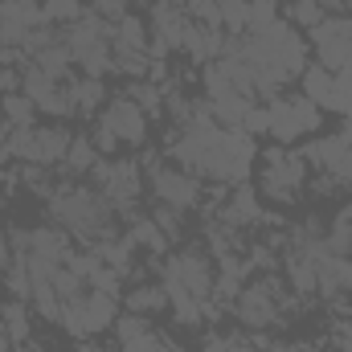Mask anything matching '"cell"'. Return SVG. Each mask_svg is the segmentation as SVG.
Masks as SVG:
<instances>
[{
  "mask_svg": "<svg viewBox=\"0 0 352 352\" xmlns=\"http://www.w3.org/2000/svg\"><path fill=\"white\" fill-rule=\"evenodd\" d=\"M45 209H50L54 226H62L66 234L82 238L87 246L115 238V205L98 188H90V184H70V180L58 184L45 197Z\"/></svg>",
  "mask_w": 352,
  "mask_h": 352,
  "instance_id": "6da1fadb",
  "label": "cell"
},
{
  "mask_svg": "<svg viewBox=\"0 0 352 352\" xmlns=\"http://www.w3.org/2000/svg\"><path fill=\"white\" fill-rule=\"evenodd\" d=\"M307 160L287 148H266L263 152V173H258V192L274 205H295L307 188Z\"/></svg>",
  "mask_w": 352,
  "mask_h": 352,
  "instance_id": "7a4b0ae2",
  "label": "cell"
},
{
  "mask_svg": "<svg viewBox=\"0 0 352 352\" xmlns=\"http://www.w3.org/2000/svg\"><path fill=\"white\" fill-rule=\"evenodd\" d=\"M278 295H283V283H278V274H274V270H266L263 283L242 287V291L234 295V316H238V324H242V328H254V332L283 324Z\"/></svg>",
  "mask_w": 352,
  "mask_h": 352,
  "instance_id": "3957f363",
  "label": "cell"
},
{
  "mask_svg": "<svg viewBox=\"0 0 352 352\" xmlns=\"http://www.w3.org/2000/svg\"><path fill=\"white\" fill-rule=\"evenodd\" d=\"M266 115H270V127L266 131L278 144H295L299 135L320 131V123H324V111L311 98H303V94H295V98H270L266 102Z\"/></svg>",
  "mask_w": 352,
  "mask_h": 352,
  "instance_id": "277c9868",
  "label": "cell"
},
{
  "mask_svg": "<svg viewBox=\"0 0 352 352\" xmlns=\"http://www.w3.org/2000/svg\"><path fill=\"white\" fill-rule=\"evenodd\" d=\"M144 164H148V180L160 205H173V209L201 205V176L184 173L180 164H160L156 156H144Z\"/></svg>",
  "mask_w": 352,
  "mask_h": 352,
  "instance_id": "5b68a950",
  "label": "cell"
},
{
  "mask_svg": "<svg viewBox=\"0 0 352 352\" xmlns=\"http://www.w3.org/2000/svg\"><path fill=\"white\" fill-rule=\"evenodd\" d=\"M311 45L324 70L340 74L344 66H352V16H324L311 29Z\"/></svg>",
  "mask_w": 352,
  "mask_h": 352,
  "instance_id": "8992f818",
  "label": "cell"
},
{
  "mask_svg": "<svg viewBox=\"0 0 352 352\" xmlns=\"http://www.w3.org/2000/svg\"><path fill=\"white\" fill-rule=\"evenodd\" d=\"M168 263H173L176 278L184 283V291H188L197 303H209V295H213V278H217V263H213V254H205L197 242H188V246H180L176 254H168Z\"/></svg>",
  "mask_w": 352,
  "mask_h": 352,
  "instance_id": "52a82bcc",
  "label": "cell"
},
{
  "mask_svg": "<svg viewBox=\"0 0 352 352\" xmlns=\"http://www.w3.org/2000/svg\"><path fill=\"white\" fill-rule=\"evenodd\" d=\"M98 119L119 135V144H127V148H144V144H148V115H144L140 102H131L127 94H115V98L98 111Z\"/></svg>",
  "mask_w": 352,
  "mask_h": 352,
  "instance_id": "ba28073f",
  "label": "cell"
},
{
  "mask_svg": "<svg viewBox=\"0 0 352 352\" xmlns=\"http://www.w3.org/2000/svg\"><path fill=\"white\" fill-rule=\"evenodd\" d=\"M115 336H119V352H180L148 316H135V311L115 320Z\"/></svg>",
  "mask_w": 352,
  "mask_h": 352,
  "instance_id": "9c48e42d",
  "label": "cell"
},
{
  "mask_svg": "<svg viewBox=\"0 0 352 352\" xmlns=\"http://www.w3.org/2000/svg\"><path fill=\"white\" fill-rule=\"evenodd\" d=\"M217 221L234 226V230H246V226H258L263 221V201H258V188L254 184H234V192L226 197V205L217 209Z\"/></svg>",
  "mask_w": 352,
  "mask_h": 352,
  "instance_id": "30bf717a",
  "label": "cell"
},
{
  "mask_svg": "<svg viewBox=\"0 0 352 352\" xmlns=\"http://www.w3.org/2000/svg\"><path fill=\"white\" fill-rule=\"evenodd\" d=\"M70 127L62 123H45V127H33V164L41 168H54L66 160V148H70Z\"/></svg>",
  "mask_w": 352,
  "mask_h": 352,
  "instance_id": "8fae6325",
  "label": "cell"
},
{
  "mask_svg": "<svg viewBox=\"0 0 352 352\" xmlns=\"http://www.w3.org/2000/svg\"><path fill=\"white\" fill-rule=\"evenodd\" d=\"M119 320V295H107V291H87L82 295V328L87 336H98L107 328H115Z\"/></svg>",
  "mask_w": 352,
  "mask_h": 352,
  "instance_id": "7c38bea8",
  "label": "cell"
},
{
  "mask_svg": "<svg viewBox=\"0 0 352 352\" xmlns=\"http://www.w3.org/2000/svg\"><path fill=\"white\" fill-rule=\"evenodd\" d=\"M66 87V98H70V107H74V115L82 111V115H90V111H98L102 102H107V87H102V78H66L62 82Z\"/></svg>",
  "mask_w": 352,
  "mask_h": 352,
  "instance_id": "4fadbf2b",
  "label": "cell"
},
{
  "mask_svg": "<svg viewBox=\"0 0 352 352\" xmlns=\"http://www.w3.org/2000/svg\"><path fill=\"white\" fill-rule=\"evenodd\" d=\"M111 54H148V29H144V16L127 12V16L115 25Z\"/></svg>",
  "mask_w": 352,
  "mask_h": 352,
  "instance_id": "5bb4252c",
  "label": "cell"
},
{
  "mask_svg": "<svg viewBox=\"0 0 352 352\" xmlns=\"http://www.w3.org/2000/svg\"><path fill=\"white\" fill-rule=\"evenodd\" d=\"M123 307L127 311H135V316H160L164 307H168V295H164V287L160 283H135L127 295H123Z\"/></svg>",
  "mask_w": 352,
  "mask_h": 352,
  "instance_id": "9a60e30c",
  "label": "cell"
},
{
  "mask_svg": "<svg viewBox=\"0 0 352 352\" xmlns=\"http://www.w3.org/2000/svg\"><path fill=\"white\" fill-rule=\"evenodd\" d=\"M287 278H291V291L295 295H316L320 291V270H316V258H307V254H299V250H291L287 254Z\"/></svg>",
  "mask_w": 352,
  "mask_h": 352,
  "instance_id": "2e32d148",
  "label": "cell"
},
{
  "mask_svg": "<svg viewBox=\"0 0 352 352\" xmlns=\"http://www.w3.org/2000/svg\"><path fill=\"white\" fill-rule=\"evenodd\" d=\"M0 324H4V332H8V340H12V349L29 344L33 324H29V303H25V299H8V303L0 307Z\"/></svg>",
  "mask_w": 352,
  "mask_h": 352,
  "instance_id": "e0dca14e",
  "label": "cell"
},
{
  "mask_svg": "<svg viewBox=\"0 0 352 352\" xmlns=\"http://www.w3.org/2000/svg\"><path fill=\"white\" fill-rule=\"evenodd\" d=\"M299 82H303V98H311L316 107H328V98H332V82H336V74H332V70H324V66L316 62V66H303V74H299Z\"/></svg>",
  "mask_w": 352,
  "mask_h": 352,
  "instance_id": "ac0fdd59",
  "label": "cell"
},
{
  "mask_svg": "<svg viewBox=\"0 0 352 352\" xmlns=\"http://www.w3.org/2000/svg\"><path fill=\"white\" fill-rule=\"evenodd\" d=\"M0 111H4V127H37V107L29 94H4L0 98Z\"/></svg>",
  "mask_w": 352,
  "mask_h": 352,
  "instance_id": "d6986e66",
  "label": "cell"
},
{
  "mask_svg": "<svg viewBox=\"0 0 352 352\" xmlns=\"http://www.w3.org/2000/svg\"><path fill=\"white\" fill-rule=\"evenodd\" d=\"M127 238H131V246H144V250L156 254V258L168 254V238L160 234V226H156L152 217H148V221H144V217H131V234H127Z\"/></svg>",
  "mask_w": 352,
  "mask_h": 352,
  "instance_id": "ffe728a7",
  "label": "cell"
},
{
  "mask_svg": "<svg viewBox=\"0 0 352 352\" xmlns=\"http://www.w3.org/2000/svg\"><path fill=\"white\" fill-rule=\"evenodd\" d=\"M94 164H98V148H94V140H90V135H74V140H70V148H66L62 168L82 176V173H90Z\"/></svg>",
  "mask_w": 352,
  "mask_h": 352,
  "instance_id": "44dd1931",
  "label": "cell"
},
{
  "mask_svg": "<svg viewBox=\"0 0 352 352\" xmlns=\"http://www.w3.org/2000/svg\"><path fill=\"white\" fill-rule=\"evenodd\" d=\"M41 12H45L50 25L70 29V25H78V21L87 16V4H82V0H41Z\"/></svg>",
  "mask_w": 352,
  "mask_h": 352,
  "instance_id": "7402d4cb",
  "label": "cell"
},
{
  "mask_svg": "<svg viewBox=\"0 0 352 352\" xmlns=\"http://www.w3.org/2000/svg\"><path fill=\"white\" fill-rule=\"evenodd\" d=\"M127 98H131V102H140V111H144V115H160V111H164V87H156L152 78H144V82L135 78V82L127 87Z\"/></svg>",
  "mask_w": 352,
  "mask_h": 352,
  "instance_id": "603a6c76",
  "label": "cell"
},
{
  "mask_svg": "<svg viewBox=\"0 0 352 352\" xmlns=\"http://www.w3.org/2000/svg\"><path fill=\"white\" fill-rule=\"evenodd\" d=\"M152 221L160 226V234H164L168 242H180V238H184V209H173V205H160V201H156Z\"/></svg>",
  "mask_w": 352,
  "mask_h": 352,
  "instance_id": "cb8c5ba5",
  "label": "cell"
},
{
  "mask_svg": "<svg viewBox=\"0 0 352 352\" xmlns=\"http://www.w3.org/2000/svg\"><path fill=\"white\" fill-rule=\"evenodd\" d=\"M324 16H328V12H324L320 0H291V4H287V21H291V25H303V29H316Z\"/></svg>",
  "mask_w": 352,
  "mask_h": 352,
  "instance_id": "d4e9b609",
  "label": "cell"
},
{
  "mask_svg": "<svg viewBox=\"0 0 352 352\" xmlns=\"http://www.w3.org/2000/svg\"><path fill=\"white\" fill-rule=\"evenodd\" d=\"M274 21H283L278 16V0H250V25H246V33H263Z\"/></svg>",
  "mask_w": 352,
  "mask_h": 352,
  "instance_id": "484cf974",
  "label": "cell"
},
{
  "mask_svg": "<svg viewBox=\"0 0 352 352\" xmlns=\"http://www.w3.org/2000/svg\"><path fill=\"white\" fill-rule=\"evenodd\" d=\"M205 90H209V102L234 94V82H230V74L221 70V62H209V66H205Z\"/></svg>",
  "mask_w": 352,
  "mask_h": 352,
  "instance_id": "4316f807",
  "label": "cell"
},
{
  "mask_svg": "<svg viewBox=\"0 0 352 352\" xmlns=\"http://www.w3.org/2000/svg\"><path fill=\"white\" fill-rule=\"evenodd\" d=\"M90 140H94V148H98V156H115L119 152V135L102 123V119H94V131H90Z\"/></svg>",
  "mask_w": 352,
  "mask_h": 352,
  "instance_id": "83f0119b",
  "label": "cell"
},
{
  "mask_svg": "<svg viewBox=\"0 0 352 352\" xmlns=\"http://www.w3.org/2000/svg\"><path fill=\"white\" fill-rule=\"evenodd\" d=\"M127 4H131V0H90V12H98L102 21L119 25V21L127 16Z\"/></svg>",
  "mask_w": 352,
  "mask_h": 352,
  "instance_id": "f1b7e54d",
  "label": "cell"
},
{
  "mask_svg": "<svg viewBox=\"0 0 352 352\" xmlns=\"http://www.w3.org/2000/svg\"><path fill=\"white\" fill-rule=\"evenodd\" d=\"M266 127H270V115H266V107L254 102V107L246 111V119H242V131H246V135H258V131H266Z\"/></svg>",
  "mask_w": 352,
  "mask_h": 352,
  "instance_id": "f546056e",
  "label": "cell"
},
{
  "mask_svg": "<svg viewBox=\"0 0 352 352\" xmlns=\"http://www.w3.org/2000/svg\"><path fill=\"white\" fill-rule=\"evenodd\" d=\"M16 90H21V70L4 66V70H0V98H4V94H16Z\"/></svg>",
  "mask_w": 352,
  "mask_h": 352,
  "instance_id": "4dcf8cb0",
  "label": "cell"
},
{
  "mask_svg": "<svg viewBox=\"0 0 352 352\" xmlns=\"http://www.w3.org/2000/svg\"><path fill=\"white\" fill-rule=\"evenodd\" d=\"M205 352H242V344L230 340V336H209L205 340Z\"/></svg>",
  "mask_w": 352,
  "mask_h": 352,
  "instance_id": "1f68e13d",
  "label": "cell"
},
{
  "mask_svg": "<svg viewBox=\"0 0 352 352\" xmlns=\"http://www.w3.org/2000/svg\"><path fill=\"white\" fill-rule=\"evenodd\" d=\"M336 180H340V188H352V148H349V156L340 160V168H336Z\"/></svg>",
  "mask_w": 352,
  "mask_h": 352,
  "instance_id": "d6a6232c",
  "label": "cell"
},
{
  "mask_svg": "<svg viewBox=\"0 0 352 352\" xmlns=\"http://www.w3.org/2000/svg\"><path fill=\"white\" fill-rule=\"evenodd\" d=\"M78 352H111V349H102V344H90V340H78Z\"/></svg>",
  "mask_w": 352,
  "mask_h": 352,
  "instance_id": "836d02e7",
  "label": "cell"
},
{
  "mask_svg": "<svg viewBox=\"0 0 352 352\" xmlns=\"http://www.w3.org/2000/svg\"><path fill=\"white\" fill-rule=\"evenodd\" d=\"M340 135H344V140L352 144V115H344V127H340Z\"/></svg>",
  "mask_w": 352,
  "mask_h": 352,
  "instance_id": "e575fe53",
  "label": "cell"
},
{
  "mask_svg": "<svg viewBox=\"0 0 352 352\" xmlns=\"http://www.w3.org/2000/svg\"><path fill=\"white\" fill-rule=\"evenodd\" d=\"M0 352H12V340H8V332L0 328Z\"/></svg>",
  "mask_w": 352,
  "mask_h": 352,
  "instance_id": "d590c367",
  "label": "cell"
},
{
  "mask_svg": "<svg viewBox=\"0 0 352 352\" xmlns=\"http://www.w3.org/2000/svg\"><path fill=\"white\" fill-rule=\"evenodd\" d=\"M263 352H295V349H291V344H266Z\"/></svg>",
  "mask_w": 352,
  "mask_h": 352,
  "instance_id": "8d00e7d4",
  "label": "cell"
},
{
  "mask_svg": "<svg viewBox=\"0 0 352 352\" xmlns=\"http://www.w3.org/2000/svg\"><path fill=\"white\" fill-rule=\"evenodd\" d=\"M295 352H324V349H320V344H299Z\"/></svg>",
  "mask_w": 352,
  "mask_h": 352,
  "instance_id": "74e56055",
  "label": "cell"
},
{
  "mask_svg": "<svg viewBox=\"0 0 352 352\" xmlns=\"http://www.w3.org/2000/svg\"><path fill=\"white\" fill-rule=\"evenodd\" d=\"M21 352H37V349H29V344H21Z\"/></svg>",
  "mask_w": 352,
  "mask_h": 352,
  "instance_id": "f35d334b",
  "label": "cell"
},
{
  "mask_svg": "<svg viewBox=\"0 0 352 352\" xmlns=\"http://www.w3.org/2000/svg\"><path fill=\"white\" fill-rule=\"evenodd\" d=\"M0 242H4V234H0Z\"/></svg>",
  "mask_w": 352,
  "mask_h": 352,
  "instance_id": "ab89813d",
  "label": "cell"
},
{
  "mask_svg": "<svg viewBox=\"0 0 352 352\" xmlns=\"http://www.w3.org/2000/svg\"><path fill=\"white\" fill-rule=\"evenodd\" d=\"M12 352H21V349H12Z\"/></svg>",
  "mask_w": 352,
  "mask_h": 352,
  "instance_id": "60d3db41",
  "label": "cell"
}]
</instances>
